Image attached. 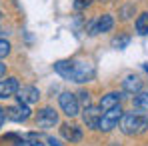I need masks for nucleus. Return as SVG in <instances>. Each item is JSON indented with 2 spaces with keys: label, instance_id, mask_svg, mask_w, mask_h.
<instances>
[{
  "label": "nucleus",
  "instance_id": "obj_7",
  "mask_svg": "<svg viewBox=\"0 0 148 146\" xmlns=\"http://www.w3.org/2000/svg\"><path fill=\"white\" fill-rule=\"evenodd\" d=\"M18 88H20V84H18V78H14V76H8L6 80H0V98L4 100V98L16 96Z\"/></svg>",
  "mask_w": 148,
  "mask_h": 146
},
{
  "label": "nucleus",
  "instance_id": "obj_12",
  "mask_svg": "<svg viewBox=\"0 0 148 146\" xmlns=\"http://www.w3.org/2000/svg\"><path fill=\"white\" fill-rule=\"evenodd\" d=\"M124 92H130V94H138L142 92V80L138 76H126V80L122 82Z\"/></svg>",
  "mask_w": 148,
  "mask_h": 146
},
{
  "label": "nucleus",
  "instance_id": "obj_17",
  "mask_svg": "<svg viewBox=\"0 0 148 146\" xmlns=\"http://www.w3.org/2000/svg\"><path fill=\"white\" fill-rule=\"evenodd\" d=\"M128 42H130V36H118V38H114L112 40V46L114 48H118V50H122L128 46Z\"/></svg>",
  "mask_w": 148,
  "mask_h": 146
},
{
  "label": "nucleus",
  "instance_id": "obj_14",
  "mask_svg": "<svg viewBox=\"0 0 148 146\" xmlns=\"http://www.w3.org/2000/svg\"><path fill=\"white\" fill-rule=\"evenodd\" d=\"M136 32L140 36H146L148 34V12H142L138 18H136Z\"/></svg>",
  "mask_w": 148,
  "mask_h": 146
},
{
  "label": "nucleus",
  "instance_id": "obj_2",
  "mask_svg": "<svg viewBox=\"0 0 148 146\" xmlns=\"http://www.w3.org/2000/svg\"><path fill=\"white\" fill-rule=\"evenodd\" d=\"M146 128H148V118L144 114H140V112H122L120 130L126 136L142 134V132H146Z\"/></svg>",
  "mask_w": 148,
  "mask_h": 146
},
{
  "label": "nucleus",
  "instance_id": "obj_15",
  "mask_svg": "<svg viewBox=\"0 0 148 146\" xmlns=\"http://www.w3.org/2000/svg\"><path fill=\"white\" fill-rule=\"evenodd\" d=\"M134 108L136 110H142V112H148V92H138L136 98H134Z\"/></svg>",
  "mask_w": 148,
  "mask_h": 146
},
{
  "label": "nucleus",
  "instance_id": "obj_3",
  "mask_svg": "<svg viewBox=\"0 0 148 146\" xmlns=\"http://www.w3.org/2000/svg\"><path fill=\"white\" fill-rule=\"evenodd\" d=\"M120 118H122V108H120V104H118V106H114V108L102 112V118H100V122H98V130H102V132H110L112 128L118 126Z\"/></svg>",
  "mask_w": 148,
  "mask_h": 146
},
{
  "label": "nucleus",
  "instance_id": "obj_13",
  "mask_svg": "<svg viewBox=\"0 0 148 146\" xmlns=\"http://www.w3.org/2000/svg\"><path fill=\"white\" fill-rule=\"evenodd\" d=\"M120 98H122V94H118V92H108L106 96H102V100H100V110L106 112V110L118 106L120 104Z\"/></svg>",
  "mask_w": 148,
  "mask_h": 146
},
{
  "label": "nucleus",
  "instance_id": "obj_1",
  "mask_svg": "<svg viewBox=\"0 0 148 146\" xmlns=\"http://www.w3.org/2000/svg\"><path fill=\"white\" fill-rule=\"evenodd\" d=\"M54 70L62 78L76 84H82L94 78V66L86 60H58L54 64Z\"/></svg>",
  "mask_w": 148,
  "mask_h": 146
},
{
  "label": "nucleus",
  "instance_id": "obj_8",
  "mask_svg": "<svg viewBox=\"0 0 148 146\" xmlns=\"http://www.w3.org/2000/svg\"><path fill=\"white\" fill-rule=\"evenodd\" d=\"M102 118V110L98 106H86L84 112H82V120L88 128H96L98 130V122Z\"/></svg>",
  "mask_w": 148,
  "mask_h": 146
},
{
  "label": "nucleus",
  "instance_id": "obj_11",
  "mask_svg": "<svg viewBox=\"0 0 148 146\" xmlns=\"http://www.w3.org/2000/svg\"><path fill=\"white\" fill-rule=\"evenodd\" d=\"M60 132H62V136L68 142H80L82 140V128L76 126V124H62L60 126Z\"/></svg>",
  "mask_w": 148,
  "mask_h": 146
},
{
  "label": "nucleus",
  "instance_id": "obj_5",
  "mask_svg": "<svg viewBox=\"0 0 148 146\" xmlns=\"http://www.w3.org/2000/svg\"><path fill=\"white\" fill-rule=\"evenodd\" d=\"M54 124H58V112L54 110V108H42V110H38V114H36V126L38 128H52Z\"/></svg>",
  "mask_w": 148,
  "mask_h": 146
},
{
  "label": "nucleus",
  "instance_id": "obj_4",
  "mask_svg": "<svg viewBox=\"0 0 148 146\" xmlns=\"http://www.w3.org/2000/svg\"><path fill=\"white\" fill-rule=\"evenodd\" d=\"M58 102H60V108H62V112L66 114V116H78V112H80V102H78V98L76 94L72 92H62L60 98H58Z\"/></svg>",
  "mask_w": 148,
  "mask_h": 146
},
{
  "label": "nucleus",
  "instance_id": "obj_10",
  "mask_svg": "<svg viewBox=\"0 0 148 146\" xmlns=\"http://www.w3.org/2000/svg\"><path fill=\"white\" fill-rule=\"evenodd\" d=\"M114 26V18L110 14H102L96 22L90 24V34H100V32H108Z\"/></svg>",
  "mask_w": 148,
  "mask_h": 146
},
{
  "label": "nucleus",
  "instance_id": "obj_18",
  "mask_svg": "<svg viewBox=\"0 0 148 146\" xmlns=\"http://www.w3.org/2000/svg\"><path fill=\"white\" fill-rule=\"evenodd\" d=\"M8 54H10V42L4 40V38H0V58L8 56Z\"/></svg>",
  "mask_w": 148,
  "mask_h": 146
},
{
  "label": "nucleus",
  "instance_id": "obj_23",
  "mask_svg": "<svg viewBox=\"0 0 148 146\" xmlns=\"http://www.w3.org/2000/svg\"><path fill=\"white\" fill-rule=\"evenodd\" d=\"M4 74H6V66H4V64H0V78H2Z\"/></svg>",
  "mask_w": 148,
  "mask_h": 146
},
{
  "label": "nucleus",
  "instance_id": "obj_16",
  "mask_svg": "<svg viewBox=\"0 0 148 146\" xmlns=\"http://www.w3.org/2000/svg\"><path fill=\"white\" fill-rule=\"evenodd\" d=\"M16 146H44L38 138H34V134H30L28 138H22V140H18Z\"/></svg>",
  "mask_w": 148,
  "mask_h": 146
},
{
  "label": "nucleus",
  "instance_id": "obj_24",
  "mask_svg": "<svg viewBox=\"0 0 148 146\" xmlns=\"http://www.w3.org/2000/svg\"><path fill=\"white\" fill-rule=\"evenodd\" d=\"M110 146H118V144H110Z\"/></svg>",
  "mask_w": 148,
  "mask_h": 146
},
{
  "label": "nucleus",
  "instance_id": "obj_9",
  "mask_svg": "<svg viewBox=\"0 0 148 146\" xmlns=\"http://www.w3.org/2000/svg\"><path fill=\"white\" fill-rule=\"evenodd\" d=\"M16 98H18L22 104H34V102H38L40 92H38L36 86H20L18 92H16Z\"/></svg>",
  "mask_w": 148,
  "mask_h": 146
},
{
  "label": "nucleus",
  "instance_id": "obj_19",
  "mask_svg": "<svg viewBox=\"0 0 148 146\" xmlns=\"http://www.w3.org/2000/svg\"><path fill=\"white\" fill-rule=\"evenodd\" d=\"M78 102L80 104H84V106H90V94L86 92V90H82V92H78Z\"/></svg>",
  "mask_w": 148,
  "mask_h": 146
},
{
  "label": "nucleus",
  "instance_id": "obj_20",
  "mask_svg": "<svg viewBox=\"0 0 148 146\" xmlns=\"http://www.w3.org/2000/svg\"><path fill=\"white\" fill-rule=\"evenodd\" d=\"M92 4V0H74V8L76 10H84L86 6H90Z\"/></svg>",
  "mask_w": 148,
  "mask_h": 146
},
{
  "label": "nucleus",
  "instance_id": "obj_6",
  "mask_svg": "<svg viewBox=\"0 0 148 146\" xmlns=\"http://www.w3.org/2000/svg\"><path fill=\"white\" fill-rule=\"evenodd\" d=\"M6 118H8V120H14V122L28 120V118H30V108H28V104L18 102L16 106H10V108L6 110Z\"/></svg>",
  "mask_w": 148,
  "mask_h": 146
},
{
  "label": "nucleus",
  "instance_id": "obj_21",
  "mask_svg": "<svg viewBox=\"0 0 148 146\" xmlns=\"http://www.w3.org/2000/svg\"><path fill=\"white\" fill-rule=\"evenodd\" d=\"M4 120H6V110L0 106V128H2V124H4Z\"/></svg>",
  "mask_w": 148,
  "mask_h": 146
},
{
  "label": "nucleus",
  "instance_id": "obj_22",
  "mask_svg": "<svg viewBox=\"0 0 148 146\" xmlns=\"http://www.w3.org/2000/svg\"><path fill=\"white\" fill-rule=\"evenodd\" d=\"M48 142H50V146H60V144H58V140H56V138H48Z\"/></svg>",
  "mask_w": 148,
  "mask_h": 146
}]
</instances>
